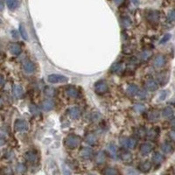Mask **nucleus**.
Instances as JSON below:
<instances>
[{"mask_svg":"<svg viewBox=\"0 0 175 175\" xmlns=\"http://www.w3.org/2000/svg\"><path fill=\"white\" fill-rule=\"evenodd\" d=\"M81 137L77 135H69L66 137L65 145L69 149H75L81 144Z\"/></svg>","mask_w":175,"mask_h":175,"instance_id":"f257e3e1","label":"nucleus"},{"mask_svg":"<svg viewBox=\"0 0 175 175\" xmlns=\"http://www.w3.org/2000/svg\"><path fill=\"white\" fill-rule=\"evenodd\" d=\"M120 145L124 148L128 150H133L137 146V140L133 137H121L119 139Z\"/></svg>","mask_w":175,"mask_h":175,"instance_id":"f03ea898","label":"nucleus"},{"mask_svg":"<svg viewBox=\"0 0 175 175\" xmlns=\"http://www.w3.org/2000/svg\"><path fill=\"white\" fill-rule=\"evenodd\" d=\"M109 90V85L106 81L99 80L95 83V92L97 95H104Z\"/></svg>","mask_w":175,"mask_h":175,"instance_id":"7ed1b4c3","label":"nucleus"},{"mask_svg":"<svg viewBox=\"0 0 175 175\" xmlns=\"http://www.w3.org/2000/svg\"><path fill=\"white\" fill-rule=\"evenodd\" d=\"M48 82L55 84V83H67L68 81V78L65 75L58 74H49L47 77Z\"/></svg>","mask_w":175,"mask_h":175,"instance_id":"20e7f679","label":"nucleus"},{"mask_svg":"<svg viewBox=\"0 0 175 175\" xmlns=\"http://www.w3.org/2000/svg\"><path fill=\"white\" fill-rule=\"evenodd\" d=\"M145 18H146V20L150 24L156 25V24H158L159 19V12L158 11L149 10L145 13Z\"/></svg>","mask_w":175,"mask_h":175,"instance_id":"39448f33","label":"nucleus"},{"mask_svg":"<svg viewBox=\"0 0 175 175\" xmlns=\"http://www.w3.org/2000/svg\"><path fill=\"white\" fill-rule=\"evenodd\" d=\"M119 156H120L121 159L123 160V162L125 163V164H130L132 162V159H133L132 153L130 151H128V149L121 150Z\"/></svg>","mask_w":175,"mask_h":175,"instance_id":"423d86ee","label":"nucleus"},{"mask_svg":"<svg viewBox=\"0 0 175 175\" xmlns=\"http://www.w3.org/2000/svg\"><path fill=\"white\" fill-rule=\"evenodd\" d=\"M15 130L17 131H26L29 129V124L26 120H22V119H18L15 122Z\"/></svg>","mask_w":175,"mask_h":175,"instance_id":"0eeeda50","label":"nucleus"},{"mask_svg":"<svg viewBox=\"0 0 175 175\" xmlns=\"http://www.w3.org/2000/svg\"><path fill=\"white\" fill-rule=\"evenodd\" d=\"M145 89L148 90V91H156L158 89H159V84L158 82L153 80V79H148L145 81Z\"/></svg>","mask_w":175,"mask_h":175,"instance_id":"6e6552de","label":"nucleus"},{"mask_svg":"<svg viewBox=\"0 0 175 175\" xmlns=\"http://www.w3.org/2000/svg\"><path fill=\"white\" fill-rule=\"evenodd\" d=\"M25 159L30 163H36L38 161V159H39L38 153L35 151H33V150L28 151L25 154Z\"/></svg>","mask_w":175,"mask_h":175,"instance_id":"1a4fd4ad","label":"nucleus"},{"mask_svg":"<svg viewBox=\"0 0 175 175\" xmlns=\"http://www.w3.org/2000/svg\"><path fill=\"white\" fill-rule=\"evenodd\" d=\"M80 155H81V157L83 159L88 160V159H90L93 157L94 152H93V150L91 148H89V147H83L81 149V152H80Z\"/></svg>","mask_w":175,"mask_h":175,"instance_id":"9d476101","label":"nucleus"},{"mask_svg":"<svg viewBox=\"0 0 175 175\" xmlns=\"http://www.w3.org/2000/svg\"><path fill=\"white\" fill-rule=\"evenodd\" d=\"M66 94L70 98H78L80 96V93L78 89L74 86H69L66 89Z\"/></svg>","mask_w":175,"mask_h":175,"instance_id":"9b49d317","label":"nucleus"},{"mask_svg":"<svg viewBox=\"0 0 175 175\" xmlns=\"http://www.w3.org/2000/svg\"><path fill=\"white\" fill-rule=\"evenodd\" d=\"M106 153L103 151H100L98 152H96V154L95 155V160L96 163L97 165H103L106 162Z\"/></svg>","mask_w":175,"mask_h":175,"instance_id":"f8f14e48","label":"nucleus"},{"mask_svg":"<svg viewBox=\"0 0 175 175\" xmlns=\"http://www.w3.org/2000/svg\"><path fill=\"white\" fill-rule=\"evenodd\" d=\"M165 64H166V58L164 55H157L153 60V66L157 68H160L164 67Z\"/></svg>","mask_w":175,"mask_h":175,"instance_id":"ddd939ff","label":"nucleus"},{"mask_svg":"<svg viewBox=\"0 0 175 175\" xmlns=\"http://www.w3.org/2000/svg\"><path fill=\"white\" fill-rule=\"evenodd\" d=\"M9 50L11 52V55H19L22 52V47L20 45L17 44V43H11L10 46H9Z\"/></svg>","mask_w":175,"mask_h":175,"instance_id":"4468645a","label":"nucleus"},{"mask_svg":"<svg viewBox=\"0 0 175 175\" xmlns=\"http://www.w3.org/2000/svg\"><path fill=\"white\" fill-rule=\"evenodd\" d=\"M161 150L166 154H170L174 152V147L171 142H165L161 145Z\"/></svg>","mask_w":175,"mask_h":175,"instance_id":"2eb2a0df","label":"nucleus"},{"mask_svg":"<svg viewBox=\"0 0 175 175\" xmlns=\"http://www.w3.org/2000/svg\"><path fill=\"white\" fill-rule=\"evenodd\" d=\"M146 118L149 122H152V123L157 122L159 118V112L156 110H152L147 113Z\"/></svg>","mask_w":175,"mask_h":175,"instance_id":"dca6fc26","label":"nucleus"},{"mask_svg":"<svg viewBox=\"0 0 175 175\" xmlns=\"http://www.w3.org/2000/svg\"><path fill=\"white\" fill-rule=\"evenodd\" d=\"M111 70L112 73H115V74H122V73L125 70V68H124V67H123V65L122 63H120V62H116V63H114V64L111 66Z\"/></svg>","mask_w":175,"mask_h":175,"instance_id":"f3484780","label":"nucleus"},{"mask_svg":"<svg viewBox=\"0 0 175 175\" xmlns=\"http://www.w3.org/2000/svg\"><path fill=\"white\" fill-rule=\"evenodd\" d=\"M151 168H152V163L150 161H148V160L141 162L138 165V169L142 173H147V172H149L151 170Z\"/></svg>","mask_w":175,"mask_h":175,"instance_id":"a211bd4d","label":"nucleus"},{"mask_svg":"<svg viewBox=\"0 0 175 175\" xmlns=\"http://www.w3.org/2000/svg\"><path fill=\"white\" fill-rule=\"evenodd\" d=\"M41 106H42V109H43L45 111H52V110L54 109V107H55V103H54L52 100H50V99H47V100H45V101L42 103Z\"/></svg>","mask_w":175,"mask_h":175,"instance_id":"6ab92c4d","label":"nucleus"},{"mask_svg":"<svg viewBox=\"0 0 175 175\" xmlns=\"http://www.w3.org/2000/svg\"><path fill=\"white\" fill-rule=\"evenodd\" d=\"M24 71L26 74H33L35 71V65L33 61H27L24 64Z\"/></svg>","mask_w":175,"mask_h":175,"instance_id":"aec40b11","label":"nucleus"},{"mask_svg":"<svg viewBox=\"0 0 175 175\" xmlns=\"http://www.w3.org/2000/svg\"><path fill=\"white\" fill-rule=\"evenodd\" d=\"M152 150V145L149 143H145L140 145V152L143 155L149 154Z\"/></svg>","mask_w":175,"mask_h":175,"instance_id":"412c9836","label":"nucleus"},{"mask_svg":"<svg viewBox=\"0 0 175 175\" xmlns=\"http://www.w3.org/2000/svg\"><path fill=\"white\" fill-rule=\"evenodd\" d=\"M68 114L73 119H77L81 116V110L77 107H73L68 110Z\"/></svg>","mask_w":175,"mask_h":175,"instance_id":"4be33fe9","label":"nucleus"},{"mask_svg":"<svg viewBox=\"0 0 175 175\" xmlns=\"http://www.w3.org/2000/svg\"><path fill=\"white\" fill-rule=\"evenodd\" d=\"M126 92L129 96H136L138 92V87L135 84H130L127 87L126 89Z\"/></svg>","mask_w":175,"mask_h":175,"instance_id":"5701e85b","label":"nucleus"},{"mask_svg":"<svg viewBox=\"0 0 175 175\" xmlns=\"http://www.w3.org/2000/svg\"><path fill=\"white\" fill-rule=\"evenodd\" d=\"M159 133V130L158 128H154V129H152V130H148L146 132V136H147V137L149 139L153 140V139H155L158 137Z\"/></svg>","mask_w":175,"mask_h":175,"instance_id":"b1692460","label":"nucleus"},{"mask_svg":"<svg viewBox=\"0 0 175 175\" xmlns=\"http://www.w3.org/2000/svg\"><path fill=\"white\" fill-rule=\"evenodd\" d=\"M164 159H165L164 156H163L161 153H159V152H156V153L152 156V161H153V163L156 164V165L161 164V163L164 161Z\"/></svg>","mask_w":175,"mask_h":175,"instance_id":"393cba45","label":"nucleus"},{"mask_svg":"<svg viewBox=\"0 0 175 175\" xmlns=\"http://www.w3.org/2000/svg\"><path fill=\"white\" fill-rule=\"evenodd\" d=\"M86 142L89 143V145H95L96 142H97V137L93 134V133H89L87 136H86Z\"/></svg>","mask_w":175,"mask_h":175,"instance_id":"a878e982","label":"nucleus"},{"mask_svg":"<svg viewBox=\"0 0 175 175\" xmlns=\"http://www.w3.org/2000/svg\"><path fill=\"white\" fill-rule=\"evenodd\" d=\"M152 52L151 51H149V50H145V51H143L140 55H139V59L142 60V61H146V60H148L149 59L151 58V56H152Z\"/></svg>","mask_w":175,"mask_h":175,"instance_id":"bb28decb","label":"nucleus"},{"mask_svg":"<svg viewBox=\"0 0 175 175\" xmlns=\"http://www.w3.org/2000/svg\"><path fill=\"white\" fill-rule=\"evenodd\" d=\"M13 93L17 97H21L24 94V89L19 85H15L13 87Z\"/></svg>","mask_w":175,"mask_h":175,"instance_id":"cd10ccee","label":"nucleus"},{"mask_svg":"<svg viewBox=\"0 0 175 175\" xmlns=\"http://www.w3.org/2000/svg\"><path fill=\"white\" fill-rule=\"evenodd\" d=\"M108 152L110 153V156L111 158H116L117 157V147L114 144H110L108 145Z\"/></svg>","mask_w":175,"mask_h":175,"instance_id":"c85d7f7f","label":"nucleus"},{"mask_svg":"<svg viewBox=\"0 0 175 175\" xmlns=\"http://www.w3.org/2000/svg\"><path fill=\"white\" fill-rule=\"evenodd\" d=\"M6 4L11 11H14L18 5V0H6Z\"/></svg>","mask_w":175,"mask_h":175,"instance_id":"c756f323","label":"nucleus"},{"mask_svg":"<svg viewBox=\"0 0 175 175\" xmlns=\"http://www.w3.org/2000/svg\"><path fill=\"white\" fill-rule=\"evenodd\" d=\"M103 174L105 175H117L119 174V172L113 167H107L103 171Z\"/></svg>","mask_w":175,"mask_h":175,"instance_id":"7c9ffc66","label":"nucleus"},{"mask_svg":"<svg viewBox=\"0 0 175 175\" xmlns=\"http://www.w3.org/2000/svg\"><path fill=\"white\" fill-rule=\"evenodd\" d=\"M121 22H122V25H123V26L124 28H128L131 25V19L129 17H127V16L123 17L122 19H121Z\"/></svg>","mask_w":175,"mask_h":175,"instance_id":"2f4dec72","label":"nucleus"},{"mask_svg":"<svg viewBox=\"0 0 175 175\" xmlns=\"http://www.w3.org/2000/svg\"><path fill=\"white\" fill-rule=\"evenodd\" d=\"M174 114V111L170 107H166L162 111V115L164 117H171Z\"/></svg>","mask_w":175,"mask_h":175,"instance_id":"473e14b6","label":"nucleus"},{"mask_svg":"<svg viewBox=\"0 0 175 175\" xmlns=\"http://www.w3.org/2000/svg\"><path fill=\"white\" fill-rule=\"evenodd\" d=\"M19 33H20L21 37H22L24 40H28V35H27V33H26V28H25V26H24L23 24H21V25L19 26Z\"/></svg>","mask_w":175,"mask_h":175,"instance_id":"72a5a7b5","label":"nucleus"},{"mask_svg":"<svg viewBox=\"0 0 175 175\" xmlns=\"http://www.w3.org/2000/svg\"><path fill=\"white\" fill-rule=\"evenodd\" d=\"M146 130H145V128H144V127H139L137 130V131H136V135L138 137H140V138H142V137H145V136H146Z\"/></svg>","mask_w":175,"mask_h":175,"instance_id":"f704fd0d","label":"nucleus"},{"mask_svg":"<svg viewBox=\"0 0 175 175\" xmlns=\"http://www.w3.org/2000/svg\"><path fill=\"white\" fill-rule=\"evenodd\" d=\"M16 171L18 173V174H24L26 171V166L25 164H18L16 166Z\"/></svg>","mask_w":175,"mask_h":175,"instance_id":"c9c22d12","label":"nucleus"},{"mask_svg":"<svg viewBox=\"0 0 175 175\" xmlns=\"http://www.w3.org/2000/svg\"><path fill=\"white\" fill-rule=\"evenodd\" d=\"M158 81L159 83H161V85H164L168 81V77L166 74H162L158 75Z\"/></svg>","mask_w":175,"mask_h":175,"instance_id":"e433bc0d","label":"nucleus"},{"mask_svg":"<svg viewBox=\"0 0 175 175\" xmlns=\"http://www.w3.org/2000/svg\"><path fill=\"white\" fill-rule=\"evenodd\" d=\"M134 110H135V111H137V112H138V113H143V112H145V106L144 104L137 103V104H135Z\"/></svg>","mask_w":175,"mask_h":175,"instance_id":"4c0bfd02","label":"nucleus"},{"mask_svg":"<svg viewBox=\"0 0 175 175\" xmlns=\"http://www.w3.org/2000/svg\"><path fill=\"white\" fill-rule=\"evenodd\" d=\"M171 38H172V35L170 34V33H166V34H165L164 36H163V38L160 40V44H165V43H166L168 40H171Z\"/></svg>","mask_w":175,"mask_h":175,"instance_id":"58836bf2","label":"nucleus"},{"mask_svg":"<svg viewBox=\"0 0 175 175\" xmlns=\"http://www.w3.org/2000/svg\"><path fill=\"white\" fill-rule=\"evenodd\" d=\"M123 52L124 53V54H127V55H129V54H131L132 52H133V47L132 46H124L123 47Z\"/></svg>","mask_w":175,"mask_h":175,"instance_id":"ea45409f","label":"nucleus"},{"mask_svg":"<svg viewBox=\"0 0 175 175\" xmlns=\"http://www.w3.org/2000/svg\"><path fill=\"white\" fill-rule=\"evenodd\" d=\"M167 18H168V20H169L170 22H174V23H175V10H172V11H169Z\"/></svg>","mask_w":175,"mask_h":175,"instance_id":"a19ab883","label":"nucleus"},{"mask_svg":"<svg viewBox=\"0 0 175 175\" xmlns=\"http://www.w3.org/2000/svg\"><path fill=\"white\" fill-rule=\"evenodd\" d=\"M137 94H138V96H139V98H140V99H146V97L148 96H147V93H146V91H145V90H141V91H139V90H138Z\"/></svg>","mask_w":175,"mask_h":175,"instance_id":"79ce46f5","label":"nucleus"},{"mask_svg":"<svg viewBox=\"0 0 175 175\" xmlns=\"http://www.w3.org/2000/svg\"><path fill=\"white\" fill-rule=\"evenodd\" d=\"M167 95H168L167 90H164L163 92H161V94H160V96H159V100H160V101L165 100V99H166V97L167 96Z\"/></svg>","mask_w":175,"mask_h":175,"instance_id":"37998d69","label":"nucleus"},{"mask_svg":"<svg viewBox=\"0 0 175 175\" xmlns=\"http://www.w3.org/2000/svg\"><path fill=\"white\" fill-rule=\"evenodd\" d=\"M30 111H31L32 114H36V113L39 112V110H38V108H37L35 105L32 104V105L30 106Z\"/></svg>","mask_w":175,"mask_h":175,"instance_id":"c03bdc74","label":"nucleus"},{"mask_svg":"<svg viewBox=\"0 0 175 175\" xmlns=\"http://www.w3.org/2000/svg\"><path fill=\"white\" fill-rule=\"evenodd\" d=\"M170 125H171V127L175 130V117H173L172 118V120H171V122H170Z\"/></svg>","mask_w":175,"mask_h":175,"instance_id":"a18cd8bd","label":"nucleus"},{"mask_svg":"<svg viewBox=\"0 0 175 175\" xmlns=\"http://www.w3.org/2000/svg\"><path fill=\"white\" fill-rule=\"evenodd\" d=\"M114 1V3L117 4V5H121L123 2H124V0H113Z\"/></svg>","mask_w":175,"mask_h":175,"instance_id":"49530a36","label":"nucleus"},{"mask_svg":"<svg viewBox=\"0 0 175 175\" xmlns=\"http://www.w3.org/2000/svg\"><path fill=\"white\" fill-rule=\"evenodd\" d=\"M170 137H171L173 140H174L175 141V130H174L173 131L170 132Z\"/></svg>","mask_w":175,"mask_h":175,"instance_id":"de8ad7c7","label":"nucleus"},{"mask_svg":"<svg viewBox=\"0 0 175 175\" xmlns=\"http://www.w3.org/2000/svg\"><path fill=\"white\" fill-rule=\"evenodd\" d=\"M4 82V76L2 74H0V86H2Z\"/></svg>","mask_w":175,"mask_h":175,"instance_id":"09e8293b","label":"nucleus"},{"mask_svg":"<svg viewBox=\"0 0 175 175\" xmlns=\"http://www.w3.org/2000/svg\"><path fill=\"white\" fill-rule=\"evenodd\" d=\"M4 7V0H0V11H2Z\"/></svg>","mask_w":175,"mask_h":175,"instance_id":"8fccbe9b","label":"nucleus"},{"mask_svg":"<svg viewBox=\"0 0 175 175\" xmlns=\"http://www.w3.org/2000/svg\"><path fill=\"white\" fill-rule=\"evenodd\" d=\"M11 33L13 34L12 36H13V38H15V39H17L18 38V33L16 32V31H12L11 32Z\"/></svg>","mask_w":175,"mask_h":175,"instance_id":"3c124183","label":"nucleus"},{"mask_svg":"<svg viewBox=\"0 0 175 175\" xmlns=\"http://www.w3.org/2000/svg\"><path fill=\"white\" fill-rule=\"evenodd\" d=\"M4 142H5V141H4L2 137H0V145H3L4 144Z\"/></svg>","mask_w":175,"mask_h":175,"instance_id":"603ef678","label":"nucleus"},{"mask_svg":"<svg viewBox=\"0 0 175 175\" xmlns=\"http://www.w3.org/2000/svg\"><path fill=\"white\" fill-rule=\"evenodd\" d=\"M2 104H3V100H2V99L0 98V106H1Z\"/></svg>","mask_w":175,"mask_h":175,"instance_id":"864d4df0","label":"nucleus"},{"mask_svg":"<svg viewBox=\"0 0 175 175\" xmlns=\"http://www.w3.org/2000/svg\"><path fill=\"white\" fill-rule=\"evenodd\" d=\"M1 22H2V20H1V19H0V24H1Z\"/></svg>","mask_w":175,"mask_h":175,"instance_id":"5fc2aeb1","label":"nucleus"}]
</instances>
